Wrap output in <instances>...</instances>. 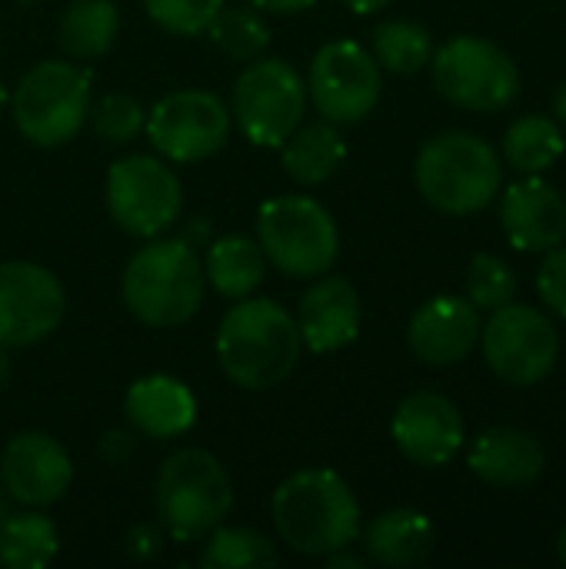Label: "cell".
<instances>
[{
    "mask_svg": "<svg viewBox=\"0 0 566 569\" xmlns=\"http://www.w3.org/2000/svg\"><path fill=\"white\" fill-rule=\"evenodd\" d=\"M280 540L307 557H327L350 547L360 533V503L334 470H304L287 477L270 500Z\"/></svg>",
    "mask_w": 566,
    "mask_h": 569,
    "instance_id": "2",
    "label": "cell"
},
{
    "mask_svg": "<svg viewBox=\"0 0 566 569\" xmlns=\"http://www.w3.org/2000/svg\"><path fill=\"white\" fill-rule=\"evenodd\" d=\"M314 3L317 0H254L257 10H270V13H300Z\"/></svg>",
    "mask_w": 566,
    "mask_h": 569,
    "instance_id": "37",
    "label": "cell"
},
{
    "mask_svg": "<svg viewBox=\"0 0 566 569\" xmlns=\"http://www.w3.org/2000/svg\"><path fill=\"white\" fill-rule=\"evenodd\" d=\"M123 413L140 437L173 440L183 437L197 420V397L177 377H143L127 390Z\"/></svg>",
    "mask_w": 566,
    "mask_h": 569,
    "instance_id": "21",
    "label": "cell"
},
{
    "mask_svg": "<svg viewBox=\"0 0 566 569\" xmlns=\"http://www.w3.org/2000/svg\"><path fill=\"white\" fill-rule=\"evenodd\" d=\"M90 113V77L77 63L43 60L13 90L17 130L37 147L70 143Z\"/></svg>",
    "mask_w": 566,
    "mask_h": 569,
    "instance_id": "7",
    "label": "cell"
},
{
    "mask_svg": "<svg viewBox=\"0 0 566 569\" xmlns=\"http://www.w3.org/2000/svg\"><path fill=\"white\" fill-rule=\"evenodd\" d=\"M200 563L210 569H270L277 567V547L250 527H214Z\"/></svg>",
    "mask_w": 566,
    "mask_h": 569,
    "instance_id": "28",
    "label": "cell"
},
{
    "mask_svg": "<svg viewBox=\"0 0 566 569\" xmlns=\"http://www.w3.org/2000/svg\"><path fill=\"white\" fill-rule=\"evenodd\" d=\"M127 310L147 327L187 323L207 290L203 263L183 237H150L123 270L120 280Z\"/></svg>",
    "mask_w": 566,
    "mask_h": 569,
    "instance_id": "3",
    "label": "cell"
},
{
    "mask_svg": "<svg viewBox=\"0 0 566 569\" xmlns=\"http://www.w3.org/2000/svg\"><path fill=\"white\" fill-rule=\"evenodd\" d=\"M73 480L67 450L47 433H17L0 457V483L10 500L23 507L57 503Z\"/></svg>",
    "mask_w": 566,
    "mask_h": 569,
    "instance_id": "16",
    "label": "cell"
},
{
    "mask_svg": "<svg viewBox=\"0 0 566 569\" xmlns=\"http://www.w3.org/2000/svg\"><path fill=\"white\" fill-rule=\"evenodd\" d=\"M557 557H560V563L566 567V523L564 530H560V537H557Z\"/></svg>",
    "mask_w": 566,
    "mask_h": 569,
    "instance_id": "42",
    "label": "cell"
},
{
    "mask_svg": "<svg viewBox=\"0 0 566 569\" xmlns=\"http://www.w3.org/2000/svg\"><path fill=\"white\" fill-rule=\"evenodd\" d=\"M87 117H90V123H93V130H97V137L103 143H127L147 123V113H143L140 100L130 97V93H107V97H100L97 107Z\"/></svg>",
    "mask_w": 566,
    "mask_h": 569,
    "instance_id": "32",
    "label": "cell"
},
{
    "mask_svg": "<svg viewBox=\"0 0 566 569\" xmlns=\"http://www.w3.org/2000/svg\"><path fill=\"white\" fill-rule=\"evenodd\" d=\"M307 83L280 57H257L234 83L230 120L254 147H280L304 120Z\"/></svg>",
    "mask_w": 566,
    "mask_h": 569,
    "instance_id": "9",
    "label": "cell"
},
{
    "mask_svg": "<svg viewBox=\"0 0 566 569\" xmlns=\"http://www.w3.org/2000/svg\"><path fill=\"white\" fill-rule=\"evenodd\" d=\"M257 243L270 267L284 277L310 280L334 267L340 250V233L314 197L284 193L260 207L257 213Z\"/></svg>",
    "mask_w": 566,
    "mask_h": 569,
    "instance_id": "6",
    "label": "cell"
},
{
    "mask_svg": "<svg viewBox=\"0 0 566 569\" xmlns=\"http://www.w3.org/2000/svg\"><path fill=\"white\" fill-rule=\"evenodd\" d=\"M63 287L37 263H0V347H30L50 337L63 320Z\"/></svg>",
    "mask_w": 566,
    "mask_h": 569,
    "instance_id": "14",
    "label": "cell"
},
{
    "mask_svg": "<svg viewBox=\"0 0 566 569\" xmlns=\"http://www.w3.org/2000/svg\"><path fill=\"white\" fill-rule=\"evenodd\" d=\"M147 137L173 163L214 157L230 137V110L210 90H173L147 113Z\"/></svg>",
    "mask_w": 566,
    "mask_h": 569,
    "instance_id": "13",
    "label": "cell"
},
{
    "mask_svg": "<svg viewBox=\"0 0 566 569\" xmlns=\"http://www.w3.org/2000/svg\"><path fill=\"white\" fill-rule=\"evenodd\" d=\"M487 367L510 387H537L560 357V337L550 317L527 303H504L480 327Z\"/></svg>",
    "mask_w": 566,
    "mask_h": 569,
    "instance_id": "10",
    "label": "cell"
},
{
    "mask_svg": "<svg viewBox=\"0 0 566 569\" xmlns=\"http://www.w3.org/2000/svg\"><path fill=\"white\" fill-rule=\"evenodd\" d=\"M143 7L157 27L180 33V37H197V33H207L224 0H143Z\"/></svg>",
    "mask_w": 566,
    "mask_h": 569,
    "instance_id": "33",
    "label": "cell"
},
{
    "mask_svg": "<svg viewBox=\"0 0 566 569\" xmlns=\"http://www.w3.org/2000/svg\"><path fill=\"white\" fill-rule=\"evenodd\" d=\"M500 223L517 250L547 253L566 240L564 193L540 173H527L507 187L500 200Z\"/></svg>",
    "mask_w": 566,
    "mask_h": 569,
    "instance_id": "17",
    "label": "cell"
},
{
    "mask_svg": "<svg viewBox=\"0 0 566 569\" xmlns=\"http://www.w3.org/2000/svg\"><path fill=\"white\" fill-rule=\"evenodd\" d=\"M107 210L133 237H160L183 210V187L177 173L147 153L120 157L107 173Z\"/></svg>",
    "mask_w": 566,
    "mask_h": 569,
    "instance_id": "11",
    "label": "cell"
},
{
    "mask_svg": "<svg viewBox=\"0 0 566 569\" xmlns=\"http://www.w3.org/2000/svg\"><path fill=\"white\" fill-rule=\"evenodd\" d=\"M133 450V440H130V433H120V430H113V433H103V440H100V453L110 460V463H120V460H127V453Z\"/></svg>",
    "mask_w": 566,
    "mask_h": 569,
    "instance_id": "36",
    "label": "cell"
},
{
    "mask_svg": "<svg viewBox=\"0 0 566 569\" xmlns=\"http://www.w3.org/2000/svg\"><path fill=\"white\" fill-rule=\"evenodd\" d=\"M554 117H557V123L566 127V80L557 87V93H554Z\"/></svg>",
    "mask_w": 566,
    "mask_h": 569,
    "instance_id": "40",
    "label": "cell"
},
{
    "mask_svg": "<svg viewBox=\"0 0 566 569\" xmlns=\"http://www.w3.org/2000/svg\"><path fill=\"white\" fill-rule=\"evenodd\" d=\"M437 547V530L427 513L397 507L380 513L364 530V550L380 567H417L430 560Z\"/></svg>",
    "mask_w": 566,
    "mask_h": 569,
    "instance_id": "22",
    "label": "cell"
},
{
    "mask_svg": "<svg viewBox=\"0 0 566 569\" xmlns=\"http://www.w3.org/2000/svg\"><path fill=\"white\" fill-rule=\"evenodd\" d=\"M417 190L420 197L450 217H467L490 207L504 183L497 150L467 130H447L430 137L417 153Z\"/></svg>",
    "mask_w": 566,
    "mask_h": 569,
    "instance_id": "4",
    "label": "cell"
},
{
    "mask_svg": "<svg viewBox=\"0 0 566 569\" xmlns=\"http://www.w3.org/2000/svg\"><path fill=\"white\" fill-rule=\"evenodd\" d=\"M7 377H10V357H7V350L0 347V387L7 383Z\"/></svg>",
    "mask_w": 566,
    "mask_h": 569,
    "instance_id": "41",
    "label": "cell"
},
{
    "mask_svg": "<svg viewBox=\"0 0 566 569\" xmlns=\"http://www.w3.org/2000/svg\"><path fill=\"white\" fill-rule=\"evenodd\" d=\"M350 547H340V550H334V553H327L324 560L330 563L334 569H364V557H357V553H347Z\"/></svg>",
    "mask_w": 566,
    "mask_h": 569,
    "instance_id": "38",
    "label": "cell"
},
{
    "mask_svg": "<svg viewBox=\"0 0 566 569\" xmlns=\"http://www.w3.org/2000/svg\"><path fill=\"white\" fill-rule=\"evenodd\" d=\"M390 437L410 463L447 467L460 453L467 427L450 397L420 390L400 400L390 420Z\"/></svg>",
    "mask_w": 566,
    "mask_h": 569,
    "instance_id": "15",
    "label": "cell"
},
{
    "mask_svg": "<svg viewBox=\"0 0 566 569\" xmlns=\"http://www.w3.org/2000/svg\"><path fill=\"white\" fill-rule=\"evenodd\" d=\"M210 40L234 60H257L270 47V27L257 7H220L214 23L207 27Z\"/></svg>",
    "mask_w": 566,
    "mask_h": 569,
    "instance_id": "30",
    "label": "cell"
},
{
    "mask_svg": "<svg viewBox=\"0 0 566 569\" xmlns=\"http://www.w3.org/2000/svg\"><path fill=\"white\" fill-rule=\"evenodd\" d=\"M354 13H377V10H384L390 0H344Z\"/></svg>",
    "mask_w": 566,
    "mask_h": 569,
    "instance_id": "39",
    "label": "cell"
},
{
    "mask_svg": "<svg viewBox=\"0 0 566 569\" xmlns=\"http://www.w3.org/2000/svg\"><path fill=\"white\" fill-rule=\"evenodd\" d=\"M564 130L554 117H544V113H527L520 120H514L504 133V160L520 170L524 177L527 173H544L550 170L560 157H564Z\"/></svg>",
    "mask_w": 566,
    "mask_h": 569,
    "instance_id": "26",
    "label": "cell"
},
{
    "mask_svg": "<svg viewBox=\"0 0 566 569\" xmlns=\"http://www.w3.org/2000/svg\"><path fill=\"white\" fill-rule=\"evenodd\" d=\"M297 330L310 353H334L354 343L360 333V297L354 283L320 273L297 307Z\"/></svg>",
    "mask_w": 566,
    "mask_h": 569,
    "instance_id": "19",
    "label": "cell"
},
{
    "mask_svg": "<svg viewBox=\"0 0 566 569\" xmlns=\"http://www.w3.org/2000/svg\"><path fill=\"white\" fill-rule=\"evenodd\" d=\"M234 487L224 463L207 450H177L157 473V513L163 530L180 540H203L230 513Z\"/></svg>",
    "mask_w": 566,
    "mask_h": 569,
    "instance_id": "5",
    "label": "cell"
},
{
    "mask_svg": "<svg viewBox=\"0 0 566 569\" xmlns=\"http://www.w3.org/2000/svg\"><path fill=\"white\" fill-rule=\"evenodd\" d=\"M297 320L274 300H240L217 330V360L230 383L244 390L280 387L300 360Z\"/></svg>",
    "mask_w": 566,
    "mask_h": 569,
    "instance_id": "1",
    "label": "cell"
},
{
    "mask_svg": "<svg viewBox=\"0 0 566 569\" xmlns=\"http://www.w3.org/2000/svg\"><path fill=\"white\" fill-rule=\"evenodd\" d=\"M537 293L550 307V313L566 320V247L547 250L540 270H537Z\"/></svg>",
    "mask_w": 566,
    "mask_h": 569,
    "instance_id": "34",
    "label": "cell"
},
{
    "mask_svg": "<svg viewBox=\"0 0 566 569\" xmlns=\"http://www.w3.org/2000/svg\"><path fill=\"white\" fill-rule=\"evenodd\" d=\"M3 517H7V493H3V483H0V523H3Z\"/></svg>",
    "mask_w": 566,
    "mask_h": 569,
    "instance_id": "43",
    "label": "cell"
},
{
    "mask_svg": "<svg viewBox=\"0 0 566 569\" xmlns=\"http://www.w3.org/2000/svg\"><path fill=\"white\" fill-rule=\"evenodd\" d=\"M467 467L490 487H530L544 477L547 450L520 427H490L474 440Z\"/></svg>",
    "mask_w": 566,
    "mask_h": 569,
    "instance_id": "20",
    "label": "cell"
},
{
    "mask_svg": "<svg viewBox=\"0 0 566 569\" xmlns=\"http://www.w3.org/2000/svg\"><path fill=\"white\" fill-rule=\"evenodd\" d=\"M160 543H163V537H160V530L150 527V523H140V527H133V530L127 533V553L137 557V560L157 557Z\"/></svg>",
    "mask_w": 566,
    "mask_h": 569,
    "instance_id": "35",
    "label": "cell"
},
{
    "mask_svg": "<svg viewBox=\"0 0 566 569\" xmlns=\"http://www.w3.org/2000/svg\"><path fill=\"white\" fill-rule=\"evenodd\" d=\"M3 100H7V90H3V83H0V107H3Z\"/></svg>",
    "mask_w": 566,
    "mask_h": 569,
    "instance_id": "44",
    "label": "cell"
},
{
    "mask_svg": "<svg viewBox=\"0 0 566 569\" xmlns=\"http://www.w3.org/2000/svg\"><path fill=\"white\" fill-rule=\"evenodd\" d=\"M60 550V533L43 513H7L0 523V563L10 569L47 567Z\"/></svg>",
    "mask_w": 566,
    "mask_h": 569,
    "instance_id": "27",
    "label": "cell"
},
{
    "mask_svg": "<svg viewBox=\"0 0 566 569\" xmlns=\"http://www.w3.org/2000/svg\"><path fill=\"white\" fill-rule=\"evenodd\" d=\"M264 273H267V257H264L260 243L250 237H240V233L214 240L207 250V260H203L207 283L230 300L250 297L260 287Z\"/></svg>",
    "mask_w": 566,
    "mask_h": 569,
    "instance_id": "24",
    "label": "cell"
},
{
    "mask_svg": "<svg viewBox=\"0 0 566 569\" xmlns=\"http://www.w3.org/2000/svg\"><path fill=\"white\" fill-rule=\"evenodd\" d=\"M280 150H284V167H287V173L297 183H324L347 160L344 133L330 120H317V123L297 127L280 143Z\"/></svg>",
    "mask_w": 566,
    "mask_h": 569,
    "instance_id": "23",
    "label": "cell"
},
{
    "mask_svg": "<svg viewBox=\"0 0 566 569\" xmlns=\"http://www.w3.org/2000/svg\"><path fill=\"white\" fill-rule=\"evenodd\" d=\"M407 343L420 363L454 367L480 343V310L467 297H434L414 313Z\"/></svg>",
    "mask_w": 566,
    "mask_h": 569,
    "instance_id": "18",
    "label": "cell"
},
{
    "mask_svg": "<svg viewBox=\"0 0 566 569\" xmlns=\"http://www.w3.org/2000/svg\"><path fill=\"white\" fill-rule=\"evenodd\" d=\"M514 297H517V273L510 270V263L494 253H477L467 270V300L477 310L494 313Z\"/></svg>",
    "mask_w": 566,
    "mask_h": 569,
    "instance_id": "31",
    "label": "cell"
},
{
    "mask_svg": "<svg viewBox=\"0 0 566 569\" xmlns=\"http://www.w3.org/2000/svg\"><path fill=\"white\" fill-rule=\"evenodd\" d=\"M430 67L440 97L464 110H504L520 93V67L487 37L460 33L447 40L430 57Z\"/></svg>",
    "mask_w": 566,
    "mask_h": 569,
    "instance_id": "8",
    "label": "cell"
},
{
    "mask_svg": "<svg viewBox=\"0 0 566 569\" xmlns=\"http://www.w3.org/2000/svg\"><path fill=\"white\" fill-rule=\"evenodd\" d=\"M117 30L120 13L113 0H70L60 17V47L77 60H90L113 47Z\"/></svg>",
    "mask_w": 566,
    "mask_h": 569,
    "instance_id": "25",
    "label": "cell"
},
{
    "mask_svg": "<svg viewBox=\"0 0 566 569\" xmlns=\"http://www.w3.org/2000/svg\"><path fill=\"white\" fill-rule=\"evenodd\" d=\"M380 63L357 40H334L314 53L307 97L330 123H357L380 100Z\"/></svg>",
    "mask_w": 566,
    "mask_h": 569,
    "instance_id": "12",
    "label": "cell"
},
{
    "mask_svg": "<svg viewBox=\"0 0 566 569\" xmlns=\"http://www.w3.org/2000/svg\"><path fill=\"white\" fill-rule=\"evenodd\" d=\"M434 57V37L414 20H387L374 30V60L390 73H417Z\"/></svg>",
    "mask_w": 566,
    "mask_h": 569,
    "instance_id": "29",
    "label": "cell"
}]
</instances>
